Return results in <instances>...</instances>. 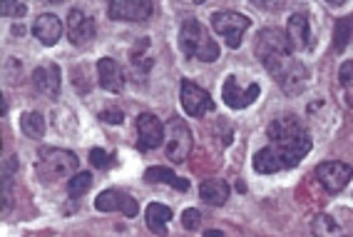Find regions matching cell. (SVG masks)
<instances>
[{"label":"cell","instance_id":"cell-22","mask_svg":"<svg viewBox=\"0 0 353 237\" xmlns=\"http://www.w3.org/2000/svg\"><path fill=\"white\" fill-rule=\"evenodd\" d=\"M21 130L25 133V138H42L45 135V118H42L40 112H23V118H21Z\"/></svg>","mask_w":353,"mask_h":237},{"label":"cell","instance_id":"cell-23","mask_svg":"<svg viewBox=\"0 0 353 237\" xmlns=\"http://www.w3.org/2000/svg\"><path fill=\"white\" fill-rule=\"evenodd\" d=\"M353 40V18H339L333 25V50L341 53Z\"/></svg>","mask_w":353,"mask_h":237},{"label":"cell","instance_id":"cell-26","mask_svg":"<svg viewBox=\"0 0 353 237\" xmlns=\"http://www.w3.org/2000/svg\"><path fill=\"white\" fill-rule=\"evenodd\" d=\"M339 83L346 92V103L353 108V60H346V63L339 68Z\"/></svg>","mask_w":353,"mask_h":237},{"label":"cell","instance_id":"cell-21","mask_svg":"<svg viewBox=\"0 0 353 237\" xmlns=\"http://www.w3.org/2000/svg\"><path fill=\"white\" fill-rule=\"evenodd\" d=\"M144 180H147V182H164V185H170V188L179 190V192H187V190H189V180L176 177V175L172 173V170H167V168H147Z\"/></svg>","mask_w":353,"mask_h":237},{"label":"cell","instance_id":"cell-9","mask_svg":"<svg viewBox=\"0 0 353 237\" xmlns=\"http://www.w3.org/2000/svg\"><path fill=\"white\" fill-rule=\"evenodd\" d=\"M259 95H261L259 83L241 88L237 75H229L224 80V85H222V98H224V103L229 105L231 110H244V108H249L252 103H257Z\"/></svg>","mask_w":353,"mask_h":237},{"label":"cell","instance_id":"cell-10","mask_svg":"<svg viewBox=\"0 0 353 237\" xmlns=\"http://www.w3.org/2000/svg\"><path fill=\"white\" fill-rule=\"evenodd\" d=\"M159 145H164L162 120L152 115V112H142L137 118V147L142 153H150V150H157Z\"/></svg>","mask_w":353,"mask_h":237},{"label":"cell","instance_id":"cell-1","mask_svg":"<svg viewBox=\"0 0 353 237\" xmlns=\"http://www.w3.org/2000/svg\"><path fill=\"white\" fill-rule=\"evenodd\" d=\"M254 53L286 95H301L306 90L311 75H309V68L293 58V50L286 40L284 30L264 28L257 35Z\"/></svg>","mask_w":353,"mask_h":237},{"label":"cell","instance_id":"cell-4","mask_svg":"<svg viewBox=\"0 0 353 237\" xmlns=\"http://www.w3.org/2000/svg\"><path fill=\"white\" fill-rule=\"evenodd\" d=\"M77 160L75 153L62 150V147H40L38 153V162H35V173L42 182H55L62 177H73L77 173Z\"/></svg>","mask_w":353,"mask_h":237},{"label":"cell","instance_id":"cell-28","mask_svg":"<svg viewBox=\"0 0 353 237\" xmlns=\"http://www.w3.org/2000/svg\"><path fill=\"white\" fill-rule=\"evenodd\" d=\"M90 162H92V168L97 170H109V168H115L117 158L112 153H107V150H102V147H92V150H90Z\"/></svg>","mask_w":353,"mask_h":237},{"label":"cell","instance_id":"cell-25","mask_svg":"<svg viewBox=\"0 0 353 237\" xmlns=\"http://www.w3.org/2000/svg\"><path fill=\"white\" fill-rule=\"evenodd\" d=\"M90 188H92V175H90V173H75L68 180L70 197H82Z\"/></svg>","mask_w":353,"mask_h":237},{"label":"cell","instance_id":"cell-18","mask_svg":"<svg viewBox=\"0 0 353 237\" xmlns=\"http://www.w3.org/2000/svg\"><path fill=\"white\" fill-rule=\"evenodd\" d=\"M231 190L222 177H209V180H204L199 185V197H202L204 203L211 205V208H222V205L229 200Z\"/></svg>","mask_w":353,"mask_h":237},{"label":"cell","instance_id":"cell-6","mask_svg":"<svg viewBox=\"0 0 353 237\" xmlns=\"http://www.w3.org/2000/svg\"><path fill=\"white\" fill-rule=\"evenodd\" d=\"M211 28L219 38H224V42L231 50H237L241 45L244 33L252 28V21L241 13H234V10H222V13L211 15Z\"/></svg>","mask_w":353,"mask_h":237},{"label":"cell","instance_id":"cell-32","mask_svg":"<svg viewBox=\"0 0 353 237\" xmlns=\"http://www.w3.org/2000/svg\"><path fill=\"white\" fill-rule=\"evenodd\" d=\"M204 237H224V232L222 230H207L204 232Z\"/></svg>","mask_w":353,"mask_h":237},{"label":"cell","instance_id":"cell-16","mask_svg":"<svg viewBox=\"0 0 353 237\" xmlns=\"http://www.w3.org/2000/svg\"><path fill=\"white\" fill-rule=\"evenodd\" d=\"M33 85H35V90L42 92V95H48V98H57V95H60V68H57L55 63L35 68Z\"/></svg>","mask_w":353,"mask_h":237},{"label":"cell","instance_id":"cell-3","mask_svg":"<svg viewBox=\"0 0 353 237\" xmlns=\"http://www.w3.org/2000/svg\"><path fill=\"white\" fill-rule=\"evenodd\" d=\"M179 48L189 58H197L202 63H214L219 60V45L209 35V30L204 28L199 21H184L182 30H179Z\"/></svg>","mask_w":353,"mask_h":237},{"label":"cell","instance_id":"cell-13","mask_svg":"<svg viewBox=\"0 0 353 237\" xmlns=\"http://www.w3.org/2000/svg\"><path fill=\"white\" fill-rule=\"evenodd\" d=\"M95 21L92 18H88V15L82 13V10H77V8H73L68 13V38L73 45H77V48H85V45H90V42L95 40Z\"/></svg>","mask_w":353,"mask_h":237},{"label":"cell","instance_id":"cell-2","mask_svg":"<svg viewBox=\"0 0 353 237\" xmlns=\"http://www.w3.org/2000/svg\"><path fill=\"white\" fill-rule=\"evenodd\" d=\"M266 135L272 140L274 150L281 155L286 170L296 168L313 147V138L309 135V130L291 115H281L274 120L272 125L266 127Z\"/></svg>","mask_w":353,"mask_h":237},{"label":"cell","instance_id":"cell-27","mask_svg":"<svg viewBox=\"0 0 353 237\" xmlns=\"http://www.w3.org/2000/svg\"><path fill=\"white\" fill-rule=\"evenodd\" d=\"M311 230H313V235H316V237H331V235L339 232V227H336V223H333L331 215H316V217H313Z\"/></svg>","mask_w":353,"mask_h":237},{"label":"cell","instance_id":"cell-31","mask_svg":"<svg viewBox=\"0 0 353 237\" xmlns=\"http://www.w3.org/2000/svg\"><path fill=\"white\" fill-rule=\"evenodd\" d=\"M27 10L25 3H5L3 5V15H15V18H23Z\"/></svg>","mask_w":353,"mask_h":237},{"label":"cell","instance_id":"cell-7","mask_svg":"<svg viewBox=\"0 0 353 237\" xmlns=\"http://www.w3.org/2000/svg\"><path fill=\"white\" fill-rule=\"evenodd\" d=\"M313 175H316V180L321 182V188L326 190V192H341L351 182L353 168L341 160H326L313 170Z\"/></svg>","mask_w":353,"mask_h":237},{"label":"cell","instance_id":"cell-8","mask_svg":"<svg viewBox=\"0 0 353 237\" xmlns=\"http://www.w3.org/2000/svg\"><path fill=\"white\" fill-rule=\"evenodd\" d=\"M179 98H182L184 112L192 115V118H204V115L214 112V100H211V95L204 90L202 85L192 83V80H182Z\"/></svg>","mask_w":353,"mask_h":237},{"label":"cell","instance_id":"cell-15","mask_svg":"<svg viewBox=\"0 0 353 237\" xmlns=\"http://www.w3.org/2000/svg\"><path fill=\"white\" fill-rule=\"evenodd\" d=\"M97 83L102 90L107 92H122L125 88V73L115 63V58H100L97 60Z\"/></svg>","mask_w":353,"mask_h":237},{"label":"cell","instance_id":"cell-20","mask_svg":"<svg viewBox=\"0 0 353 237\" xmlns=\"http://www.w3.org/2000/svg\"><path fill=\"white\" fill-rule=\"evenodd\" d=\"M144 220H147V227H150L155 235L167 237V225L172 220V210L162 203H152L144 212Z\"/></svg>","mask_w":353,"mask_h":237},{"label":"cell","instance_id":"cell-12","mask_svg":"<svg viewBox=\"0 0 353 237\" xmlns=\"http://www.w3.org/2000/svg\"><path fill=\"white\" fill-rule=\"evenodd\" d=\"M95 210L100 212H122L125 217H137L140 205L132 195L122 190H105L95 197Z\"/></svg>","mask_w":353,"mask_h":237},{"label":"cell","instance_id":"cell-5","mask_svg":"<svg viewBox=\"0 0 353 237\" xmlns=\"http://www.w3.org/2000/svg\"><path fill=\"white\" fill-rule=\"evenodd\" d=\"M164 145H167V160L179 165L192 155L194 147V138H192L189 125L182 118H170V123L164 125Z\"/></svg>","mask_w":353,"mask_h":237},{"label":"cell","instance_id":"cell-19","mask_svg":"<svg viewBox=\"0 0 353 237\" xmlns=\"http://www.w3.org/2000/svg\"><path fill=\"white\" fill-rule=\"evenodd\" d=\"M252 165H254V170H257L259 175H274V173H281V170H286L284 160H281V155H278L272 145L261 147V150L254 155Z\"/></svg>","mask_w":353,"mask_h":237},{"label":"cell","instance_id":"cell-24","mask_svg":"<svg viewBox=\"0 0 353 237\" xmlns=\"http://www.w3.org/2000/svg\"><path fill=\"white\" fill-rule=\"evenodd\" d=\"M144 50H150V40H142L140 42V48L132 50V55H129V65H132V70H140L142 75H147L152 68V58L144 53Z\"/></svg>","mask_w":353,"mask_h":237},{"label":"cell","instance_id":"cell-11","mask_svg":"<svg viewBox=\"0 0 353 237\" xmlns=\"http://www.w3.org/2000/svg\"><path fill=\"white\" fill-rule=\"evenodd\" d=\"M155 13V5L147 0H115L109 3V18L122 23H144Z\"/></svg>","mask_w":353,"mask_h":237},{"label":"cell","instance_id":"cell-29","mask_svg":"<svg viewBox=\"0 0 353 237\" xmlns=\"http://www.w3.org/2000/svg\"><path fill=\"white\" fill-rule=\"evenodd\" d=\"M199 225H202V215H199V210L189 208V210H184L182 212V227L184 230H197Z\"/></svg>","mask_w":353,"mask_h":237},{"label":"cell","instance_id":"cell-14","mask_svg":"<svg viewBox=\"0 0 353 237\" xmlns=\"http://www.w3.org/2000/svg\"><path fill=\"white\" fill-rule=\"evenodd\" d=\"M286 40L291 45V50H306L313 48V38H311V23H309V15L306 13H293L289 18V25H286Z\"/></svg>","mask_w":353,"mask_h":237},{"label":"cell","instance_id":"cell-30","mask_svg":"<svg viewBox=\"0 0 353 237\" xmlns=\"http://www.w3.org/2000/svg\"><path fill=\"white\" fill-rule=\"evenodd\" d=\"M100 120L102 123H109V125H122L125 123V112L120 108H105L100 112Z\"/></svg>","mask_w":353,"mask_h":237},{"label":"cell","instance_id":"cell-17","mask_svg":"<svg viewBox=\"0 0 353 237\" xmlns=\"http://www.w3.org/2000/svg\"><path fill=\"white\" fill-rule=\"evenodd\" d=\"M33 35L38 38V40L42 42V45H57V40H60L62 35V23L57 15L53 13H42L35 18L33 23Z\"/></svg>","mask_w":353,"mask_h":237}]
</instances>
